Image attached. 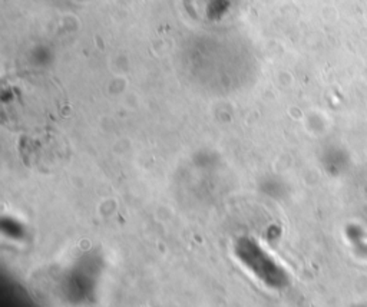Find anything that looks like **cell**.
I'll use <instances>...</instances> for the list:
<instances>
[{
	"label": "cell",
	"mask_w": 367,
	"mask_h": 307,
	"mask_svg": "<svg viewBox=\"0 0 367 307\" xmlns=\"http://www.w3.org/2000/svg\"><path fill=\"white\" fill-rule=\"evenodd\" d=\"M237 255L240 260L254 273L260 280L277 285L278 274L275 264L270 260V256L266 255V251L251 240H240L237 244Z\"/></svg>",
	"instance_id": "obj_1"
}]
</instances>
